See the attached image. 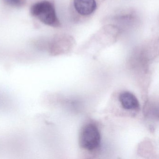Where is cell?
Here are the masks:
<instances>
[{"label": "cell", "mask_w": 159, "mask_h": 159, "mask_svg": "<svg viewBox=\"0 0 159 159\" xmlns=\"http://www.w3.org/2000/svg\"><path fill=\"white\" fill-rule=\"evenodd\" d=\"M6 4L13 7H20L25 4V0H4Z\"/></svg>", "instance_id": "cell-5"}, {"label": "cell", "mask_w": 159, "mask_h": 159, "mask_svg": "<svg viewBox=\"0 0 159 159\" xmlns=\"http://www.w3.org/2000/svg\"><path fill=\"white\" fill-rule=\"evenodd\" d=\"M30 12L33 16L47 25L55 26L59 23L54 6L50 2L35 3L30 9Z\"/></svg>", "instance_id": "cell-1"}, {"label": "cell", "mask_w": 159, "mask_h": 159, "mask_svg": "<svg viewBox=\"0 0 159 159\" xmlns=\"http://www.w3.org/2000/svg\"><path fill=\"white\" fill-rule=\"evenodd\" d=\"M73 4L77 12L84 16L92 14L97 8L95 0H74Z\"/></svg>", "instance_id": "cell-3"}, {"label": "cell", "mask_w": 159, "mask_h": 159, "mask_svg": "<svg viewBox=\"0 0 159 159\" xmlns=\"http://www.w3.org/2000/svg\"><path fill=\"white\" fill-rule=\"evenodd\" d=\"M100 141V133L96 125L89 124L84 127L80 137V144L83 148L87 150H93L99 147Z\"/></svg>", "instance_id": "cell-2"}, {"label": "cell", "mask_w": 159, "mask_h": 159, "mask_svg": "<svg viewBox=\"0 0 159 159\" xmlns=\"http://www.w3.org/2000/svg\"><path fill=\"white\" fill-rule=\"evenodd\" d=\"M119 100L123 107L127 110L136 109L139 107L138 100L130 92H125L121 93L119 97Z\"/></svg>", "instance_id": "cell-4"}]
</instances>
